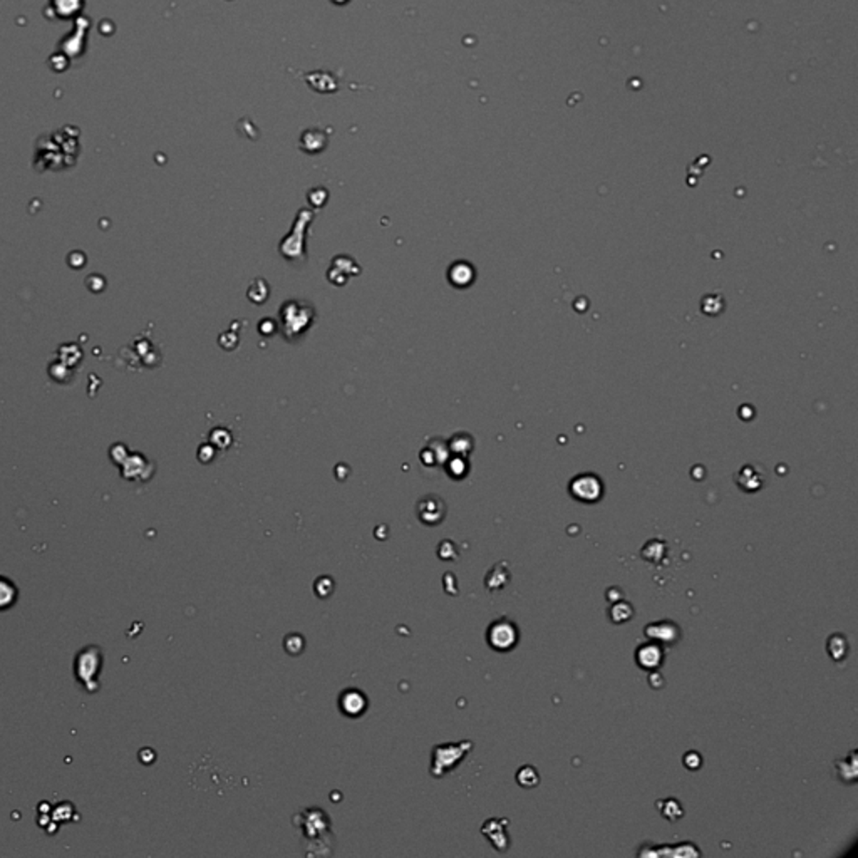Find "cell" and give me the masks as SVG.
Segmentation results:
<instances>
[{
	"mask_svg": "<svg viewBox=\"0 0 858 858\" xmlns=\"http://www.w3.org/2000/svg\"><path fill=\"white\" fill-rule=\"evenodd\" d=\"M701 756L697 755L696 751H689L688 755L684 756V764L688 766L689 769H697L699 766H701Z\"/></svg>",
	"mask_w": 858,
	"mask_h": 858,
	"instance_id": "44dd1931",
	"label": "cell"
},
{
	"mask_svg": "<svg viewBox=\"0 0 858 858\" xmlns=\"http://www.w3.org/2000/svg\"><path fill=\"white\" fill-rule=\"evenodd\" d=\"M506 827H508L506 820L491 818L481 828V833L491 841V845L498 852H505V850L510 847V836L508 833H506Z\"/></svg>",
	"mask_w": 858,
	"mask_h": 858,
	"instance_id": "ba28073f",
	"label": "cell"
},
{
	"mask_svg": "<svg viewBox=\"0 0 858 858\" xmlns=\"http://www.w3.org/2000/svg\"><path fill=\"white\" fill-rule=\"evenodd\" d=\"M339 704H341L342 713L350 716V718H357V716L366 713L367 699L361 690L347 689L341 694V701H339Z\"/></svg>",
	"mask_w": 858,
	"mask_h": 858,
	"instance_id": "9c48e42d",
	"label": "cell"
},
{
	"mask_svg": "<svg viewBox=\"0 0 858 858\" xmlns=\"http://www.w3.org/2000/svg\"><path fill=\"white\" fill-rule=\"evenodd\" d=\"M665 552H667V545H665L663 540H651V542H647L646 545L642 547L640 555H642V559H646L647 562L660 563L665 556Z\"/></svg>",
	"mask_w": 858,
	"mask_h": 858,
	"instance_id": "5bb4252c",
	"label": "cell"
},
{
	"mask_svg": "<svg viewBox=\"0 0 858 858\" xmlns=\"http://www.w3.org/2000/svg\"><path fill=\"white\" fill-rule=\"evenodd\" d=\"M635 663H637L640 669H644V671L647 672L659 671L660 665L664 663L663 646L654 642V640H647V642L640 644V646L635 649Z\"/></svg>",
	"mask_w": 858,
	"mask_h": 858,
	"instance_id": "8992f818",
	"label": "cell"
},
{
	"mask_svg": "<svg viewBox=\"0 0 858 858\" xmlns=\"http://www.w3.org/2000/svg\"><path fill=\"white\" fill-rule=\"evenodd\" d=\"M609 615H610V621H612L614 623H623V622L630 621L632 615H634V609H632V605L627 604V602L617 600V602H612V605H610Z\"/></svg>",
	"mask_w": 858,
	"mask_h": 858,
	"instance_id": "9a60e30c",
	"label": "cell"
},
{
	"mask_svg": "<svg viewBox=\"0 0 858 858\" xmlns=\"http://www.w3.org/2000/svg\"><path fill=\"white\" fill-rule=\"evenodd\" d=\"M827 651L833 660H843L848 654V640L843 634L836 632L828 639Z\"/></svg>",
	"mask_w": 858,
	"mask_h": 858,
	"instance_id": "4fadbf2b",
	"label": "cell"
},
{
	"mask_svg": "<svg viewBox=\"0 0 858 858\" xmlns=\"http://www.w3.org/2000/svg\"><path fill=\"white\" fill-rule=\"evenodd\" d=\"M473 743L471 741H461V743H451V744H439L433 749V766H431V774L434 778H441L443 774L451 771V769L458 766L459 761L463 760L468 753L471 751Z\"/></svg>",
	"mask_w": 858,
	"mask_h": 858,
	"instance_id": "6da1fadb",
	"label": "cell"
},
{
	"mask_svg": "<svg viewBox=\"0 0 858 858\" xmlns=\"http://www.w3.org/2000/svg\"><path fill=\"white\" fill-rule=\"evenodd\" d=\"M332 590H334V580L330 579V577H320V579L316 582V593L320 598L329 597L330 593H332Z\"/></svg>",
	"mask_w": 858,
	"mask_h": 858,
	"instance_id": "d6986e66",
	"label": "cell"
},
{
	"mask_svg": "<svg viewBox=\"0 0 858 858\" xmlns=\"http://www.w3.org/2000/svg\"><path fill=\"white\" fill-rule=\"evenodd\" d=\"M297 647V651H304V639L300 637V635H290V637L286 639V651L290 652L292 647Z\"/></svg>",
	"mask_w": 858,
	"mask_h": 858,
	"instance_id": "7402d4cb",
	"label": "cell"
},
{
	"mask_svg": "<svg viewBox=\"0 0 858 858\" xmlns=\"http://www.w3.org/2000/svg\"><path fill=\"white\" fill-rule=\"evenodd\" d=\"M15 597H17V589H15V585L7 580L6 577L0 575V610L9 609V607L14 605Z\"/></svg>",
	"mask_w": 858,
	"mask_h": 858,
	"instance_id": "e0dca14e",
	"label": "cell"
},
{
	"mask_svg": "<svg viewBox=\"0 0 858 858\" xmlns=\"http://www.w3.org/2000/svg\"><path fill=\"white\" fill-rule=\"evenodd\" d=\"M508 582H510L508 565H506V562H500L488 572L485 585H487V589L491 590V592H496V590L503 589Z\"/></svg>",
	"mask_w": 858,
	"mask_h": 858,
	"instance_id": "7c38bea8",
	"label": "cell"
},
{
	"mask_svg": "<svg viewBox=\"0 0 858 858\" xmlns=\"http://www.w3.org/2000/svg\"><path fill=\"white\" fill-rule=\"evenodd\" d=\"M637 857H676L690 858L701 857V852L693 841H682V843H660L659 847L654 843H644L637 852Z\"/></svg>",
	"mask_w": 858,
	"mask_h": 858,
	"instance_id": "3957f363",
	"label": "cell"
},
{
	"mask_svg": "<svg viewBox=\"0 0 858 858\" xmlns=\"http://www.w3.org/2000/svg\"><path fill=\"white\" fill-rule=\"evenodd\" d=\"M836 774H838L840 781L843 783H857V751H850L845 757H840L835 763Z\"/></svg>",
	"mask_w": 858,
	"mask_h": 858,
	"instance_id": "8fae6325",
	"label": "cell"
},
{
	"mask_svg": "<svg viewBox=\"0 0 858 858\" xmlns=\"http://www.w3.org/2000/svg\"><path fill=\"white\" fill-rule=\"evenodd\" d=\"M518 639H520V632H518L517 623L510 621L508 617H500L495 622L489 623L487 632L488 646L495 649L496 652H508L517 647Z\"/></svg>",
	"mask_w": 858,
	"mask_h": 858,
	"instance_id": "7a4b0ae2",
	"label": "cell"
},
{
	"mask_svg": "<svg viewBox=\"0 0 858 858\" xmlns=\"http://www.w3.org/2000/svg\"><path fill=\"white\" fill-rule=\"evenodd\" d=\"M656 805L657 808H659L660 815H663L665 820H672V822H676V820H679L681 816L684 815V810H682L681 803L674 798L660 799V801H657Z\"/></svg>",
	"mask_w": 858,
	"mask_h": 858,
	"instance_id": "2e32d148",
	"label": "cell"
},
{
	"mask_svg": "<svg viewBox=\"0 0 858 858\" xmlns=\"http://www.w3.org/2000/svg\"><path fill=\"white\" fill-rule=\"evenodd\" d=\"M570 493L584 503H596L604 495V483L596 475H579L572 480Z\"/></svg>",
	"mask_w": 858,
	"mask_h": 858,
	"instance_id": "277c9868",
	"label": "cell"
},
{
	"mask_svg": "<svg viewBox=\"0 0 858 858\" xmlns=\"http://www.w3.org/2000/svg\"><path fill=\"white\" fill-rule=\"evenodd\" d=\"M438 550H446V554L439 555V559H443V560H456V559H458V548H456L454 543L450 542V540H445V542L439 543Z\"/></svg>",
	"mask_w": 858,
	"mask_h": 858,
	"instance_id": "ffe728a7",
	"label": "cell"
},
{
	"mask_svg": "<svg viewBox=\"0 0 858 858\" xmlns=\"http://www.w3.org/2000/svg\"><path fill=\"white\" fill-rule=\"evenodd\" d=\"M517 781H518V785L523 786V788H535V786L540 783V774L533 766H530V764L522 766L517 773Z\"/></svg>",
	"mask_w": 858,
	"mask_h": 858,
	"instance_id": "ac0fdd59",
	"label": "cell"
},
{
	"mask_svg": "<svg viewBox=\"0 0 858 858\" xmlns=\"http://www.w3.org/2000/svg\"><path fill=\"white\" fill-rule=\"evenodd\" d=\"M644 634L649 640L660 644V646H676L682 634L681 627L672 621H657L644 627Z\"/></svg>",
	"mask_w": 858,
	"mask_h": 858,
	"instance_id": "5b68a950",
	"label": "cell"
},
{
	"mask_svg": "<svg viewBox=\"0 0 858 858\" xmlns=\"http://www.w3.org/2000/svg\"><path fill=\"white\" fill-rule=\"evenodd\" d=\"M96 649L98 647L86 649V651H82L76 659L77 679L86 682V686L93 684V682L94 684H98V682L94 681V674L99 672L98 669H99V665H101V656H94Z\"/></svg>",
	"mask_w": 858,
	"mask_h": 858,
	"instance_id": "52a82bcc",
	"label": "cell"
},
{
	"mask_svg": "<svg viewBox=\"0 0 858 858\" xmlns=\"http://www.w3.org/2000/svg\"><path fill=\"white\" fill-rule=\"evenodd\" d=\"M445 510H446L445 503H443L439 498H434V496L421 500L420 506H417L421 522H424L426 525H438V523L445 518V513H446Z\"/></svg>",
	"mask_w": 858,
	"mask_h": 858,
	"instance_id": "30bf717a",
	"label": "cell"
}]
</instances>
